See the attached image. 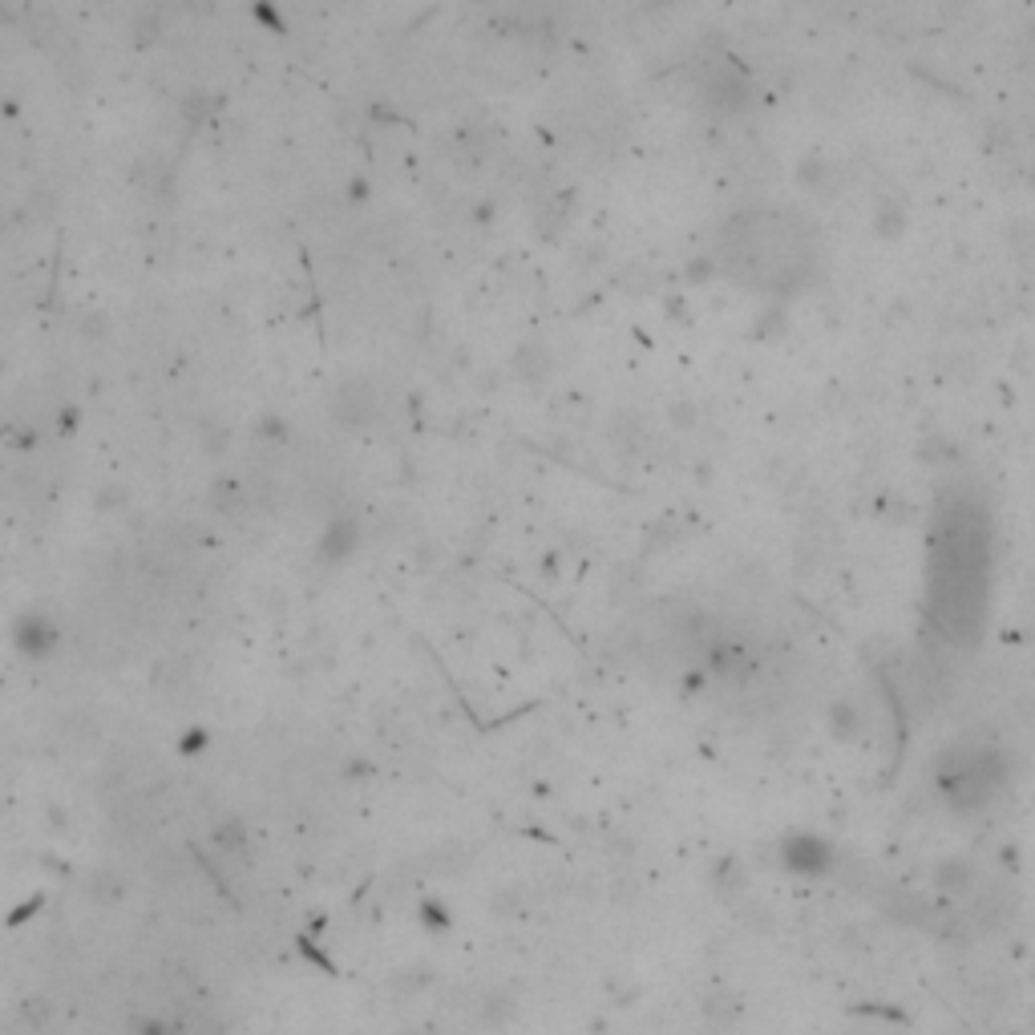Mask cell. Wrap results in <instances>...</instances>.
Wrapping results in <instances>:
<instances>
[{"instance_id": "obj_1", "label": "cell", "mask_w": 1035, "mask_h": 1035, "mask_svg": "<svg viewBox=\"0 0 1035 1035\" xmlns=\"http://www.w3.org/2000/svg\"><path fill=\"white\" fill-rule=\"evenodd\" d=\"M930 619L947 635H971L991 587V522L979 502H947L930 546Z\"/></svg>"}, {"instance_id": "obj_2", "label": "cell", "mask_w": 1035, "mask_h": 1035, "mask_svg": "<svg viewBox=\"0 0 1035 1035\" xmlns=\"http://www.w3.org/2000/svg\"><path fill=\"white\" fill-rule=\"evenodd\" d=\"M724 263L736 271L740 284L761 292H789L809 275L813 247L793 219L777 211H752L728 227Z\"/></svg>"}]
</instances>
